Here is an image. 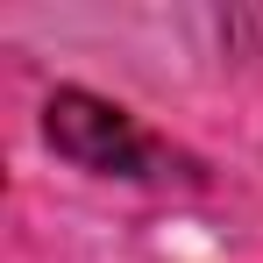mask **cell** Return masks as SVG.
Listing matches in <instances>:
<instances>
[{"label": "cell", "mask_w": 263, "mask_h": 263, "mask_svg": "<svg viewBox=\"0 0 263 263\" xmlns=\"http://www.w3.org/2000/svg\"><path fill=\"white\" fill-rule=\"evenodd\" d=\"M43 135L57 142V157H71L79 171H100V178H142V164H149L142 128H135L114 100L79 92V86L50 92V107H43Z\"/></svg>", "instance_id": "cell-1"}]
</instances>
